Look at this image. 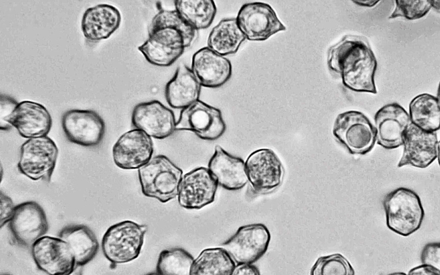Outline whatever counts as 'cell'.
I'll list each match as a JSON object with an SVG mask.
<instances>
[{"instance_id": "cell-1", "label": "cell", "mask_w": 440, "mask_h": 275, "mask_svg": "<svg viewBox=\"0 0 440 275\" xmlns=\"http://www.w3.org/2000/svg\"><path fill=\"white\" fill-rule=\"evenodd\" d=\"M327 63L331 71L340 74L347 88L377 93L374 81L377 61L365 37L345 36L329 49Z\"/></svg>"}, {"instance_id": "cell-2", "label": "cell", "mask_w": 440, "mask_h": 275, "mask_svg": "<svg viewBox=\"0 0 440 275\" xmlns=\"http://www.w3.org/2000/svg\"><path fill=\"white\" fill-rule=\"evenodd\" d=\"M141 191L147 197L166 203L177 196L182 170L163 155L153 157L138 169Z\"/></svg>"}, {"instance_id": "cell-3", "label": "cell", "mask_w": 440, "mask_h": 275, "mask_svg": "<svg viewBox=\"0 0 440 275\" xmlns=\"http://www.w3.org/2000/svg\"><path fill=\"white\" fill-rule=\"evenodd\" d=\"M389 229L402 236H407L421 226L424 211L420 198L414 191L398 188L387 194L383 200Z\"/></svg>"}, {"instance_id": "cell-4", "label": "cell", "mask_w": 440, "mask_h": 275, "mask_svg": "<svg viewBox=\"0 0 440 275\" xmlns=\"http://www.w3.org/2000/svg\"><path fill=\"white\" fill-rule=\"evenodd\" d=\"M147 227L131 220L110 226L102 240L105 256L112 264L129 262L139 255Z\"/></svg>"}, {"instance_id": "cell-5", "label": "cell", "mask_w": 440, "mask_h": 275, "mask_svg": "<svg viewBox=\"0 0 440 275\" xmlns=\"http://www.w3.org/2000/svg\"><path fill=\"white\" fill-rule=\"evenodd\" d=\"M332 133L352 154H366L376 141L375 127L363 113L357 111L339 114L333 123Z\"/></svg>"}, {"instance_id": "cell-6", "label": "cell", "mask_w": 440, "mask_h": 275, "mask_svg": "<svg viewBox=\"0 0 440 275\" xmlns=\"http://www.w3.org/2000/svg\"><path fill=\"white\" fill-rule=\"evenodd\" d=\"M58 155V149L49 137L31 138L21 146L17 167L19 171L33 180L50 182Z\"/></svg>"}, {"instance_id": "cell-7", "label": "cell", "mask_w": 440, "mask_h": 275, "mask_svg": "<svg viewBox=\"0 0 440 275\" xmlns=\"http://www.w3.org/2000/svg\"><path fill=\"white\" fill-rule=\"evenodd\" d=\"M271 234L262 223L240 227L236 232L221 244L237 263L253 264L266 252Z\"/></svg>"}, {"instance_id": "cell-8", "label": "cell", "mask_w": 440, "mask_h": 275, "mask_svg": "<svg viewBox=\"0 0 440 275\" xmlns=\"http://www.w3.org/2000/svg\"><path fill=\"white\" fill-rule=\"evenodd\" d=\"M226 127L220 110L198 99L181 109L176 129L191 131L201 139L212 141L220 138Z\"/></svg>"}, {"instance_id": "cell-9", "label": "cell", "mask_w": 440, "mask_h": 275, "mask_svg": "<svg viewBox=\"0 0 440 275\" xmlns=\"http://www.w3.org/2000/svg\"><path fill=\"white\" fill-rule=\"evenodd\" d=\"M61 124L66 139L82 146L92 147L99 145L105 134L104 119L92 110L66 111L62 117Z\"/></svg>"}, {"instance_id": "cell-10", "label": "cell", "mask_w": 440, "mask_h": 275, "mask_svg": "<svg viewBox=\"0 0 440 275\" xmlns=\"http://www.w3.org/2000/svg\"><path fill=\"white\" fill-rule=\"evenodd\" d=\"M8 226L15 241L24 247L32 246L48 230L44 210L33 201L24 202L15 206Z\"/></svg>"}, {"instance_id": "cell-11", "label": "cell", "mask_w": 440, "mask_h": 275, "mask_svg": "<svg viewBox=\"0 0 440 275\" xmlns=\"http://www.w3.org/2000/svg\"><path fill=\"white\" fill-rule=\"evenodd\" d=\"M236 19L239 28L249 40L264 41L276 33L286 30L273 9L264 2L244 4Z\"/></svg>"}, {"instance_id": "cell-12", "label": "cell", "mask_w": 440, "mask_h": 275, "mask_svg": "<svg viewBox=\"0 0 440 275\" xmlns=\"http://www.w3.org/2000/svg\"><path fill=\"white\" fill-rule=\"evenodd\" d=\"M32 255L38 268L50 275H69L76 267L69 245L60 238L43 236L32 246Z\"/></svg>"}, {"instance_id": "cell-13", "label": "cell", "mask_w": 440, "mask_h": 275, "mask_svg": "<svg viewBox=\"0 0 440 275\" xmlns=\"http://www.w3.org/2000/svg\"><path fill=\"white\" fill-rule=\"evenodd\" d=\"M185 48L181 32L166 27L150 30L148 38L138 49L150 63L167 67L182 55Z\"/></svg>"}, {"instance_id": "cell-14", "label": "cell", "mask_w": 440, "mask_h": 275, "mask_svg": "<svg viewBox=\"0 0 440 275\" xmlns=\"http://www.w3.org/2000/svg\"><path fill=\"white\" fill-rule=\"evenodd\" d=\"M131 122L133 128L155 139L167 138L176 130L174 112L157 100L136 104L132 111Z\"/></svg>"}, {"instance_id": "cell-15", "label": "cell", "mask_w": 440, "mask_h": 275, "mask_svg": "<svg viewBox=\"0 0 440 275\" xmlns=\"http://www.w3.org/2000/svg\"><path fill=\"white\" fill-rule=\"evenodd\" d=\"M245 165L248 182L256 192H269L282 182V164L271 149L263 148L254 151L247 157Z\"/></svg>"}, {"instance_id": "cell-16", "label": "cell", "mask_w": 440, "mask_h": 275, "mask_svg": "<svg viewBox=\"0 0 440 275\" xmlns=\"http://www.w3.org/2000/svg\"><path fill=\"white\" fill-rule=\"evenodd\" d=\"M154 151L152 138L143 131L133 128L123 134L114 143L112 158L121 169H136L152 158Z\"/></svg>"}, {"instance_id": "cell-17", "label": "cell", "mask_w": 440, "mask_h": 275, "mask_svg": "<svg viewBox=\"0 0 440 275\" xmlns=\"http://www.w3.org/2000/svg\"><path fill=\"white\" fill-rule=\"evenodd\" d=\"M218 182L208 168L199 167L184 175L177 195L179 205L198 210L214 202Z\"/></svg>"}, {"instance_id": "cell-18", "label": "cell", "mask_w": 440, "mask_h": 275, "mask_svg": "<svg viewBox=\"0 0 440 275\" xmlns=\"http://www.w3.org/2000/svg\"><path fill=\"white\" fill-rule=\"evenodd\" d=\"M404 150L397 167L410 165L425 168L439 155V142L435 132L423 131L410 123L403 136Z\"/></svg>"}, {"instance_id": "cell-19", "label": "cell", "mask_w": 440, "mask_h": 275, "mask_svg": "<svg viewBox=\"0 0 440 275\" xmlns=\"http://www.w3.org/2000/svg\"><path fill=\"white\" fill-rule=\"evenodd\" d=\"M376 141L387 149L403 145V136L411 123L407 111L396 102L387 104L374 116Z\"/></svg>"}, {"instance_id": "cell-20", "label": "cell", "mask_w": 440, "mask_h": 275, "mask_svg": "<svg viewBox=\"0 0 440 275\" xmlns=\"http://www.w3.org/2000/svg\"><path fill=\"white\" fill-rule=\"evenodd\" d=\"M7 123L23 138L46 136L52 124L51 115L43 105L29 100L18 103L9 116Z\"/></svg>"}, {"instance_id": "cell-21", "label": "cell", "mask_w": 440, "mask_h": 275, "mask_svg": "<svg viewBox=\"0 0 440 275\" xmlns=\"http://www.w3.org/2000/svg\"><path fill=\"white\" fill-rule=\"evenodd\" d=\"M191 69L201 86L211 88L224 84L231 78L232 72L230 60L208 47L194 53Z\"/></svg>"}, {"instance_id": "cell-22", "label": "cell", "mask_w": 440, "mask_h": 275, "mask_svg": "<svg viewBox=\"0 0 440 275\" xmlns=\"http://www.w3.org/2000/svg\"><path fill=\"white\" fill-rule=\"evenodd\" d=\"M208 169L218 185L227 190H239L248 182L245 162L219 145L215 148Z\"/></svg>"}, {"instance_id": "cell-23", "label": "cell", "mask_w": 440, "mask_h": 275, "mask_svg": "<svg viewBox=\"0 0 440 275\" xmlns=\"http://www.w3.org/2000/svg\"><path fill=\"white\" fill-rule=\"evenodd\" d=\"M120 11L108 4H99L88 8L81 21L84 37L92 41L109 38L119 27L121 22Z\"/></svg>"}, {"instance_id": "cell-24", "label": "cell", "mask_w": 440, "mask_h": 275, "mask_svg": "<svg viewBox=\"0 0 440 275\" xmlns=\"http://www.w3.org/2000/svg\"><path fill=\"white\" fill-rule=\"evenodd\" d=\"M201 87L192 69L181 64L165 86L166 100L171 107L182 109L199 99Z\"/></svg>"}, {"instance_id": "cell-25", "label": "cell", "mask_w": 440, "mask_h": 275, "mask_svg": "<svg viewBox=\"0 0 440 275\" xmlns=\"http://www.w3.org/2000/svg\"><path fill=\"white\" fill-rule=\"evenodd\" d=\"M58 236L70 247L74 255L76 267L88 264L98 253L99 245L97 237L86 225H66L59 231Z\"/></svg>"}, {"instance_id": "cell-26", "label": "cell", "mask_w": 440, "mask_h": 275, "mask_svg": "<svg viewBox=\"0 0 440 275\" xmlns=\"http://www.w3.org/2000/svg\"><path fill=\"white\" fill-rule=\"evenodd\" d=\"M246 39L239 28L236 18L221 20L211 31L207 47L225 56L236 53Z\"/></svg>"}, {"instance_id": "cell-27", "label": "cell", "mask_w": 440, "mask_h": 275, "mask_svg": "<svg viewBox=\"0 0 440 275\" xmlns=\"http://www.w3.org/2000/svg\"><path fill=\"white\" fill-rule=\"evenodd\" d=\"M411 123L427 132L440 129V112L439 98L424 93L415 97L409 104Z\"/></svg>"}, {"instance_id": "cell-28", "label": "cell", "mask_w": 440, "mask_h": 275, "mask_svg": "<svg viewBox=\"0 0 440 275\" xmlns=\"http://www.w3.org/2000/svg\"><path fill=\"white\" fill-rule=\"evenodd\" d=\"M235 262L222 247L207 248L194 259L192 275H231Z\"/></svg>"}, {"instance_id": "cell-29", "label": "cell", "mask_w": 440, "mask_h": 275, "mask_svg": "<svg viewBox=\"0 0 440 275\" xmlns=\"http://www.w3.org/2000/svg\"><path fill=\"white\" fill-rule=\"evenodd\" d=\"M175 9L181 18L196 31L209 27L217 13L214 0L174 1Z\"/></svg>"}, {"instance_id": "cell-30", "label": "cell", "mask_w": 440, "mask_h": 275, "mask_svg": "<svg viewBox=\"0 0 440 275\" xmlns=\"http://www.w3.org/2000/svg\"><path fill=\"white\" fill-rule=\"evenodd\" d=\"M193 256L181 248L162 250L158 258L156 272L162 275H190Z\"/></svg>"}, {"instance_id": "cell-31", "label": "cell", "mask_w": 440, "mask_h": 275, "mask_svg": "<svg viewBox=\"0 0 440 275\" xmlns=\"http://www.w3.org/2000/svg\"><path fill=\"white\" fill-rule=\"evenodd\" d=\"M166 27L174 28L181 32L186 48L189 47L195 39L197 31L184 21L176 9H160L152 20L150 30Z\"/></svg>"}, {"instance_id": "cell-32", "label": "cell", "mask_w": 440, "mask_h": 275, "mask_svg": "<svg viewBox=\"0 0 440 275\" xmlns=\"http://www.w3.org/2000/svg\"><path fill=\"white\" fill-rule=\"evenodd\" d=\"M354 271L342 255L334 254L321 256L311 269V275H353Z\"/></svg>"}, {"instance_id": "cell-33", "label": "cell", "mask_w": 440, "mask_h": 275, "mask_svg": "<svg viewBox=\"0 0 440 275\" xmlns=\"http://www.w3.org/2000/svg\"><path fill=\"white\" fill-rule=\"evenodd\" d=\"M396 6L389 19L398 17L414 20L424 16L432 7L430 0H396Z\"/></svg>"}, {"instance_id": "cell-34", "label": "cell", "mask_w": 440, "mask_h": 275, "mask_svg": "<svg viewBox=\"0 0 440 275\" xmlns=\"http://www.w3.org/2000/svg\"><path fill=\"white\" fill-rule=\"evenodd\" d=\"M440 242L426 244L421 253L422 263L431 265L440 269Z\"/></svg>"}, {"instance_id": "cell-35", "label": "cell", "mask_w": 440, "mask_h": 275, "mask_svg": "<svg viewBox=\"0 0 440 275\" xmlns=\"http://www.w3.org/2000/svg\"><path fill=\"white\" fill-rule=\"evenodd\" d=\"M233 275H259V269L252 264L238 263L235 265L233 271Z\"/></svg>"}, {"instance_id": "cell-36", "label": "cell", "mask_w": 440, "mask_h": 275, "mask_svg": "<svg viewBox=\"0 0 440 275\" xmlns=\"http://www.w3.org/2000/svg\"><path fill=\"white\" fill-rule=\"evenodd\" d=\"M409 275H440V269L431 265L422 264L410 270Z\"/></svg>"}, {"instance_id": "cell-37", "label": "cell", "mask_w": 440, "mask_h": 275, "mask_svg": "<svg viewBox=\"0 0 440 275\" xmlns=\"http://www.w3.org/2000/svg\"><path fill=\"white\" fill-rule=\"evenodd\" d=\"M353 2L358 4V5L363 6H367V7H372L376 4L379 0H352Z\"/></svg>"}]
</instances>
